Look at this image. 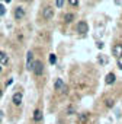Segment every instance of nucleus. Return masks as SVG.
Returning a JSON list of instances; mask_svg holds the SVG:
<instances>
[{"instance_id": "16", "label": "nucleus", "mask_w": 122, "mask_h": 124, "mask_svg": "<svg viewBox=\"0 0 122 124\" xmlns=\"http://www.w3.org/2000/svg\"><path fill=\"white\" fill-rule=\"evenodd\" d=\"M106 107H113V101L112 99H106Z\"/></svg>"}, {"instance_id": "1", "label": "nucleus", "mask_w": 122, "mask_h": 124, "mask_svg": "<svg viewBox=\"0 0 122 124\" xmlns=\"http://www.w3.org/2000/svg\"><path fill=\"white\" fill-rule=\"evenodd\" d=\"M54 88H55V91H58V92H61V93H66V92H67V86H66V83L63 82V79H57V80L54 82Z\"/></svg>"}, {"instance_id": "13", "label": "nucleus", "mask_w": 122, "mask_h": 124, "mask_svg": "<svg viewBox=\"0 0 122 124\" xmlns=\"http://www.w3.org/2000/svg\"><path fill=\"white\" fill-rule=\"evenodd\" d=\"M73 19H74V15H73V13H66V15H64V21H66L67 23H70Z\"/></svg>"}, {"instance_id": "10", "label": "nucleus", "mask_w": 122, "mask_h": 124, "mask_svg": "<svg viewBox=\"0 0 122 124\" xmlns=\"http://www.w3.org/2000/svg\"><path fill=\"white\" fill-rule=\"evenodd\" d=\"M115 80H116V76L113 73H108L106 75V79H105L106 85H112V83H115Z\"/></svg>"}, {"instance_id": "12", "label": "nucleus", "mask_w": 122, "mask_h": 124, "mask_svg": "<svg viewBox=\"0 0 122 124\" xmlns=\"http://www.w3.org/2000/svg\"><path fill=\"white\" fill-rule=\"evenodd\" d=\"M7 54L6 53H3V51H0V64H6L7 63Z\"/></svg>"}, {"instance_id": "22", "label": "nucleus", "mask_w": 122, "mask_h": 124, "mask_svg": "<svg viewBox=\"0 0 122 124\" xmlns=\"http://www.w3.org/2000/svg\"><path fill=\"white\" fill-rule=\"evenodd\" d=\"M0 98H2V89H0Z\"/></svg>"}, {"instance_id": "7", "label": "nucleus", "mask_w": 122, "mask_h": 124, "mask_svg": "<svg viewBox=\"0 0 122 124\" xmlns=\"http://www.w3.org/2000/svg\"><path fill=\"white\" fill-rule=\"evenodd\" d=\"M112 51H113V55L116 58H121L122 57V44H115L113 48H112Z\"/></svg>"}, {"instance_id": "3", "label": "nucleus", "mask_w": 122, "mask_h": 124, "mask_svg": "<svg viewBox=\"0 0 122 124\" xmlns=\"http://www.w3.org/2000/svg\"><path fill=\"white\" fill-rule=\"evenodd\" d=\"M34 53L32 51H28L26 54V69L28 70H34Z\"/></svg>"}, {"instance_id": "23", "label": "nucleus", "mask_w": 122, "mask_h": 124, "mask_svg": "<svg viewBox=\"0 0 122 124\" xmlns=\"http://www.w3.org/2000/svg\"><path fill=\"white\" fill-rule=\"evenodd\" d=\"M0 72H2V67H0Z\"/></svg>"}, {"instance_id": "21", "label": "nucleus", "mask_w": 122, "mask_h": 124, "mask_svg": "<svg viewBox=\"0 0 122 124\" xmlns=\"http://www.w3.org/2000/svg\"><path fill=\"white\" fill-rule=\"evenodd\" d=\"M2 118H3V112H2V111H0V120H2Z\"/></svg>"}, {"instance_id": "11", "label": "nucleus", "mask_w": 122, "mask_h": 124, "mask_svg": "<svg viewBox=\"0 0 122 124\" xmlns=\"http://www.w3.org/2000/svg\"><path fill=\"white\" fill-rule=\"evenodd\" d=\"M34 120H35L36 123H39V121L42 120V111H41V109H35V111H34Z\"/></svg>"}, {"instance_id": "19", "label": "nucleus", "mask_w": 122, "mask_h": 124, "mask_svg": "<svg viewBox=\"0 0 122 124\" xmlns=\"http://www.w3.org/2000/svg\"><path fill=\"white\" fill-rule=\"evenodd\" d=\"M5 12H6V10H5V8H3L2 5H0V16H2V15H5Z\"/></svg>"}, {"instance_id": "15", "label": "nucleus", "mask_w": 122, "mask_h": 124, "mask_svg": "<svg viewBox=\"0 0 122 124\" xmlns=\"http://www.w3.org/2000/svg\"><path fill=\"white\" fill-rule=\"evenodd\" d=\"M55 6L57 8H63L64 6V2H63V0H58V2H55Z\"/></svg>"}, {"instance_id": "5", "label": "nucleus", "mask_w": 122, "mask_h": 124, "mask_svg": "<svg viewBox=\"0 0 122 124\" xmlns=\"http://www.w3.org/2000/svg\"><path fill=\"white\" fill-rule=\"evenodd\" d=\"M77 32L79 34H86L87 31H89V25H87V22H84V21H80L79 23H77Z\"/></svg>"}, {"instance_id": "20", "label": "nucleus", "mask_w": 122, "mask_h": 124, "mask_svg": "<svg viewBox=\"0 0 122 124\" xmlns=\"http://www.w3.org/2000/svg\"><path fill=\"white\" fill-rule=\"evenodd\" d=\"M12 83H13V80H12V79H9V80H7V82H6V86H10V85H12Z\"/></svg>"}, {"instance_id": "14", "label": "nucleus", "mask_w": 122, "mask_h": 124, "mask_svg": "<svg viewBox=\"0 0 122 124\" xmlns=\"http://www.w3.org/2000/svg\"><path fill=\"white\" fill-rule=\"evenodd\" d=\"M49 63H51V64H55V63H57V55H55L54 53L49 54Z\"/></svg>"}, {"instance_id": "8", "label": "nucleus", "mask_w": 122, "mask_h": 124, "mask_svg": "<svg viewBox=\"0 0 122 124\" xmlns=\"http://www.w3.org/2000/svg\"><path fill=\"white\" fill-rule=\"evenodd\" d=\"M77 120H79V124H89L90 117H89V114H87V112H83V114H79Z\"/></svg>"}, {"instance_id": "17", "label": "nucleus", "mask_w": 122, "mask_h": 124, "mask_svg": "<svg viewBox=\"0 0 122 124\" xmlns=\"http://www.w3.org/2000/svg\"><path fill=\"white\" fill-rule=\"evenodd\" d=\"M71 6H79V2H77V0H70V2H68Z\"/></svg>"}, {"instance_id": "2", "label": "nucleus", "mask_w": 122, "mask_h": 124, "mask_svg": "<svg viewBox=\"0 0 122 124\" xmlns=\"http://www.w3.org/2000/svg\"><path fill=\"white\" fill-rule=\"evenodd\" d=\"M36 76H41L42 73H44V64H42V61H39V60H36L35 63H34V70H32Z\"/></svg>"}, {"instance_id": "18", "label": "nucleus", "mask_w": 122, "mask_h": 124, "mask_svg": "<svg viewBox=\"0 0 122 124\" xmlns=\"http://www.w3.org/2000/svg\"><path fill=\"white\" fill-rule=\"evenodd\" d=\"M67 114H68V115H71V114H74V109H73L71 107H68V109H67Z\"/></svg>"}, {"instance_id": "9", "label": "nucleus", "mask_w": 122, "mask_h": 124, "mask_svg": "<svg viewBox=\"0 0 122 124\" xmlns=\"http://www.w3.org/2000/svg\"><path fill=\"white\" fill-rule=\"evenodd\" d=\"M22 99H23V93L22 92H16L13 95V98H12V101H13L15 105H20L22 104Z\"/></svg>"}, {"instance_id": "4", "label": "nucleus", "mask_w": 122, "mask_h": 124, "mask_svg": "<svg viewBox=\"0 0 122 124\" xmlns=\"http://www.w3.org/2000/svg\"><path fill=\"white\" fill-rule=\"evenodd\" d=\"M54 16V8H51V6H47V8H44V10H42V18L44 19H51Z\"/></svg>"}, {"instance_id": "6", "label": "nucleus", "mask_w": 122, "mask_h": 124, "mask_svg": "<svg viewBox=\"0 0 122 124\" xmlns=\"http://www.w3.org/2000/svg\"><path fill=\"white\" fill-rule=\"evenodd\" d=\"M15 19H18V21H20L23 16H25V9L22 8V6H18L16 9H15Z\"/></svg>"}]
</instances>
